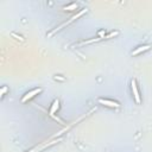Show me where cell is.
Wrapping results in <instances>:
<instances>
[{"instance_id": "obj_1", "label": "cell", "mask_w": 152, "mask_h": 152, "mask_svg": "<svg viewBox=\"0 0 152 152\" xmlns=\"http://www.w3.org/2000/svg\"><path fill=\"white\" fill-rule=\"evenodd\" d=\"M86 12H87V10H81V11H80L78 13H76L75 15H72V17H71V18H70V19H69L68 21H65V23H63V24H62V25H59V26H58V27H57L56 30H53L52 32H50V33H49V36H52V34H53L55 32H57V31H59V30H62V28H63L64 26H68V25H69V24H71V23H72L74 20H76V19H77V18H80L81 15H83V14H84Z\"/></svg>"}, {"instance_id": "obj_2", "label": "cell", "mask_w": 152, "mask_h": 152, "mask_svg": "<svg viewBox=\"0 0 152 152\" xmlns=\"http://www.w3.org/2000/svg\"><path fill=\"white\" fill-rule=\"evenodd\" d=\"M131 90H132V94H133V97H134L135 103L139 104L141 102V96H140V93H139V88H138L137 81L134 78H132V81H131Z\"/></svg>"}, {"instance_id": "obj_3", "label": "cell", "mask_w": 152, "mask_h": 152, "mask_svg": "<svg viewBox=\"0 0 152 152\" xmlns=\"http://www.w3.org/2000/svg\"><path fill=\"white\" fill-rule=\"evenodd\" d=\"M43 91V89L42 88H34V89H32V90H30V91H27L23 97H21V102L23 103H25V102H27V101H30V100H32L36 95H38V94H40Z\"/></svg>"}, {"instance_id": "obj_4", "label": "cell", "mask_w": 152, "mask_h": 152, "mask_svg": "<svg viewBox=\"0 0 152 152\" xmlns=\"http://www.w3.org/2000/svg\"><path fill=\"white\" fill-rule=\"evenodd\" d=\"M97 102L102 106H106V107H109V108H119L120 107V103L114 101V100H109V99H97Z\"/></svg>"}, {"instance_id": "obj_5", "label": "cell", "mask_w": 152, "mask_h": 152, "mask_svg": "<svg viewBox=\"0 0 152 152\" xmlns=\"http://www.w3.org/2000/svg\"><path fill=\"white\" fill-rule=\"evenodd\" d=\"M59 109V100L58 99H55L53 100V102L51 103V106H50V109H49V115L50 116H52L53 119H56V120H58L59 122H61V120L58 119V118H56L55 116V113H57V110Z\"/></svg>"}, {"instance_id": "obj_6", "label": "cell", "mask_w": 152, "mask_h": 152, "mask_svg": "<svg viewBox=\"0 0 152 152\" xmlns=\"http://www.w3.org/2000/svg\"><path fill=\"white\" fill-rule=\"evenodd\" d=\"M150 49H151V45H140V46L135 48V49L131 52V55H132V56H138V55H140L141 52H145V51H147V50H150Z\"/></svg>"}, {"instance_id": "obj_7", "label": "cell", "mask_w": 152, "mask_h": 152, "mask_svg": "<svg viewBox=\"0 0 152 152\" xmlns=\"http://www.w3.org/2000/svg\"><path fill=\"white\" fill-rule=\"evenodd\" d=\"M55 142H57V141H51V142H45V144H42V145H39V146H37V147L32 148L30 152H39V151L44 150L46 146H50V145H52V144H55Z\"/></svg>"}, {"instance_id": "obj_8", "label": "cell", "mask_w": 152, "mask_h": 152, "mask_svg": "<svg viewBox=\"0 0 152 152\" xmlns=\"http://www.w3.org/2000/svg\"><path fill=\"white\" fill-rule=\"evenodd\" d=\"M77 7H78V4L72 2V4H70V5L64 6V7H63V10H65V11H74V10H76Z\"/></svg>"}, {"instance_id": "obj_9", "label": "cell", "mask_w": 152, "mask_h": 152, "mask_svg": "<svg viewBox=\"0 0 152 152\" xmlns=\"http://www.w3.org/2000/svg\"><path fill=\"white\" fill-rule=\"evenodd\" d=\"M7 90H8V88H7L6 86H4V87L1 88V90H0V95H1V96H4V95H5V93H6Z\"/></svg>"}]
</instances>
